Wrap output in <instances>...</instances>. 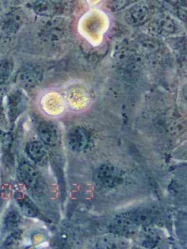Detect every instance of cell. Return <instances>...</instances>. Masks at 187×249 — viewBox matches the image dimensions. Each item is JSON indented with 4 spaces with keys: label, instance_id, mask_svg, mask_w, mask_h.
<instances>
[{
    "label": "cell",
    "instance_id": "obj_1",
    "mask_svg": "<svg viewBox=\"0 0 187 249\" xmlns=\"http://www.w3.org/2000/svg\"><path fill=\"white\" fill-rule=\"evenodd\" d=\"M94 180L100 187L112 189L118 187L124 181L122 172L112 164H101L94 174Z\"/></svg>",
    "mask_w": 187,
    "mask_h": 249
},
{
    "label": "cell",
    "instance_id": "obj_2",
    "mask_svg": "<svg viewBox=\"0 0 187 249\" xmlns=\"http://www.w3.org/2000/svg\"><path fill=\"white\" fill-rule=\"evenodd\" d=\"M111 233L124 237L134 235L138 230V226L127 214L117 215L109 226Z\"/></svg>",
    "mask_w": 187,
    "mask_h": 249
},
{
    "label": "cell",
    "instance_id": "obj_3",
    "mask_svg": "<svg viewBox=\"0 0 187 249\" xmlns=\"http://www.w3.org/2000/svg\"><path fill=\"white\" fill-rule=\"evenodd\" d=\"M90 142V135L85 128L77 126L70 129L67 134V145L72 151L75 152L84 151L88 148Z\"/></svg>",
    "mask_w": 187,
    "mask_h": 249
},
{
    "label": "cell",
    "instance_id": "obj_4",
    "mask_svg": "<svg viewBox=\"0 0 187 249\" xmlns=\"http://www.w3.org/2000/svg\"><path fill=\"white\" fill-rule=\"evenodd\" d=\"M38 135L41 142L45 145L55 147L59 144L60 130L56 124L53 122H43L38 126Z\"/></svg>",
    "mask_w": 187,
    "mask_h": 249
},
{
    "label": "cell",
    "instance_id": "obj_5",
    "mask_svg": "<svg viewBox=\"0 0 187 249\" xmlns=\"http://www.w3.org/2000/svg\"><path fill=\"white\" fill-rule=\"evenodd\" d=\"M42 81V74L34 68H23L16 73L15 82L24 89L36 87Z\"/></svg>",
    "mask_w": 187,
    "mask_h": 249
},
{
    "label": "cell",
    "instance_id": "obj_6",
    "mask_svg": "<svg viewBox=\"0 0 187 249\" xmlns=\"http://www.w3.org/2000/svg\"><path fill=\"white\" fill-rule=\"evenodd\" d=\"M150 17V10L147 5L145 4H137L126 13L125 20L130 26L139 27L146 24Z\"/></svg>",
    "mask_w": 187,
    "mask_h": 249
},
{
    "label": "cell",
    "instance_id": "obj_7",
    "mask_svg": "<svg viewBox=\"0 0 187 249\" xmlns=\"http://www.w3.org/2000/svg\"><path fill=\"white\" fill-rule=\"evenodd\" d=\"M150 33L156 36L174 34L178 30L175 21L168 16H160L149 24Z\"/></svg>",
    "mask_w": 187,
    "mask_h": 249
},
{
    "label": "cell",
    "instance_id": "obj_8",
    "mask_svg": "<svg viewBox=\"0 0 187 249\" xmlns=\"http://www.w3.org/2000/svg\"><path fill=\"white\" fill-rule=\"evenodd\" d=\"M18 178L22 183L29 189L37 186L39 181V175L36 169L28 163H23L18 169Z\"/></svg>",
    "mask_w": 187,
    "mask_h": 249
},
{
    "label": "cell",
    "instance_id": "obj_9",
    "mask_svg": "<svg viewBox=\"0 0 187 249\" xmlns=\"http://www.w3.org/2000/svg\"><path fill=\"white\" fill-rule=\"evenodd\" d=\"M127 246L128 243L126 237L112 233L101 237L96 243V247L99 249H124Z\"/></svg>",
    "mask_w": 187,
    "mask_h": 249
},
{
    "label": "cell",
    "instance_id": "obj_10",
    "mask_svg": "<svg viewBox=\"0 0 187 249\" xmlns=\"http://www.w3.org/2000/svg\"><path fill=\"white\" fill-rule=\"evenodd\" d=\"M26 154L35 162L43 163L48 158L46 145L40 141H34L27 144Z\"/></svg>",
    "mask_w": 187,
    "mask_h": 249
},
{
    "label": "cell",
    "instance_id": "obj_11",
    "mask_svg": "<svg viewBox=\"0 0 187 249\" xmlns=\"http://www.w3.org/2000/svg\"><path fill=\"white\" fill-rule=\"evenodd\" d=\"M130 218L137 226H148L153 222L155 214L152 210L146 208H139L128 213Z\"/></svg>",
    "mask_w": 187,
    "mask_h": 249
},
{
    "label": "cell",
    "instance_id": "obj_12",
    "mask_svg": "<svg viewBox=\"0 0 187 249\" xmlns=\"http://www.w3.org/2000/svg\"><path fill=\"white\" fill-rule=\"evenodd\" d=\"M10 36L15 34L20 30L23 22V17L20 11H12L3 20Z\"/></svg>",
    "mask_w": 187,
    "mask_h": 249
},
{
    "label": "cell",
    "instance_id": "obj_13",
    "mask_svg": "<svg viewBox=\"0 0 187 249\" xmlns=\"http://www.w3.org/2000/svg\"><path fill=\"white\" fill-rule=\"evenodd\" d=\"M64 35L63 23L58 18H54L45 27L44 36L51 42L58 40Z\"/></svg>",
    "mask_w": 187,
    "mask_h": 249
},
{
    "label": "cell",
    "instance_id": "obj_14",
    "mask_svg": "<svg viewBox=\"0 0 187 249\" xmlns=\"http://www.w3.org/2000/svg\"><path fill=\"white\" fill-rule=\"evenodd\" d=\"M34 10L42 17H52L56 13V4L53 0H37L34 3Z\"/></svg>",
    "mask_w": 187,
    "mask_h": 249
},
{
    "label": "cell",
    "instance_id": "obj_15",
    "mask_svg": "<svg viewBox=\"0 0 187 249\" xmlns=\"http://www.w3.org/2000/svg\"><path fill=\"white\" fill-rule=\"evenodd\" d=\"M17 201L22 212L26 216L35 218L39 215L37 207L34 203L33 201L26 195H20V196H18Z\"/></svg>",
    "mask_w": 187,
    "mask_h": 249
},
{
    "label": "cell",
    "instance_id": "obj_16",
    "mask_svg": "<svg viewBox=\"0 0 187 249\" xmlns=\"http://www.w3.org/2000/svg\"><path fill=\"white\" fill-rule=\"evenodd\" d=\"M24 105V99L19 91L12 93L9 97V110L12 119H15L21 112Z\"/></svg>",
    "mask_w": 187,
    "mask_h": 249
},
{
    "label": "cell",
    "instance_id": "obj_17",
    "mask_svg": "<svg viewBox=\"0 0 187 249\" xmlns=\"http://www.w3.org/2000/svg\"><path fill=\"white\" fill-rule=\"evenodd\" d=\"M21 221L20 214L16 210H8L4 218V227L9 230H15Z\"/></svg>",
    "mask_w": 187,
    "mask_h": 249
},
{
    "label": "cell",
    "instance_id": "obj_18",
    "mask_svg": "<svg viewBox=\"0 0 187 249\" xmlns=\"http://www.w3.org/2000/svg\"><path fill=\"white\" fill-rule=\"evenodd\" d=\"M13 71V63L8 59L0 61V88L4 86L10 78Z\"/></svg>",
    "mask_w": 187,
    "mask_h": 249
},
{
    "label": "cell",
    "instance_id": "obj_19",
    "mask_svg": "<svg viewBox=\"0 0 187 249\" xmlns=\"http://www.w3.org/2000/svg\"><path fill=\"white\" fill-rule=\"evenodd\" d=\"M20 236H21V232L20 231H15L7 237V240L4 242V246L6 247H12V246H16L20 240Z\"/></svg>",
    "mask_w": 187,
    "mask_h": 249
},
{
    "label": "cell",
    "instance_id": "obj_20",
    "mask_svg": "<svg viewBox=\"0 0 187 249\" xmlns=\"http://www.w3.org/2000/svg\"><path fill=\"white\" fill-rule=\"evenodd\" d=\"M10 36L8 31H7V27L4 24V21H0V40H4Z\"/></svg>",
    "mask_w": 187,
    "mask_h": 249
},
{
    "label": "cell",
    "instance_id": "obj_21",
    "mask_svg": "<svg viewBox=\"0 0 187 249\" xmlns=\"http://www.w3.org/2000/svg\"><path fill=\"white\" fill-rule=\"evenodd\" d=\"M4 132H3L0 129V142H1V141H3V139H4Z\"/></svg>",
    "mask_w": 187,
    "mask_h": 249
},
{
    "label": "cell",
    "instance_id": "obj_22",
    "mask_svg": "<svg viewBox=\"0 0 187 249\" xmlns=\"http://www.w3.org/2000/svg\"><path fill=\"white\" fill-rule=\"evenodd\" d=\"M1 199H0V207H1Z\"/></svg>",
    "mask_w": 187,
    "mask_h": 249
}]
</instances>
